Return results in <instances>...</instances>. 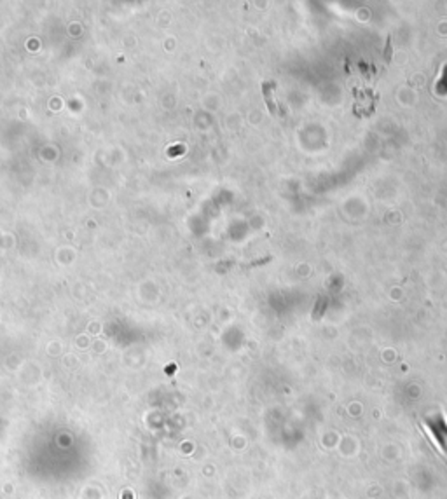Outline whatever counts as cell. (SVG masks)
Instances as JSON below:
<instances>
[{
  "mask_svg": "<svg viewBox=\"0 0 447 499\" xmlns=\"http://www.w3.org/2000/svg\"><path fill=\"white\" fill-rule=\"evenodd\" d=\"M273 91H274V82H265L264 84V98H265V103H267V108H269V112L273 113V115H276L278 113L276 103H274L273 96H271Z\"/></svg>",
  "mask_w": 447,
  "mask_h": 499,
  "instance_id": "1",
  "label": "cell"
},
{
  "mask_svg": "<svg viewBox=\"0 0 447 499\" xmlns=\"http://www.w3.org/2000/svg\"><path fill=\"white\" fill-rule=\"evenodd\" d=\"M437 93H439V95H447V67L444 68L442 79L437 84Z\"/></svg>",
  "mask_w": 447,
  "mask_h": 499,
  "instance_id": "2",
  "label": "cell"
},
{
  "mask_svg": "<svg viewBox=\"0 0 447 499\" xmlns=\"http://www.w3.org/2000/svg\"><path fill=\"white\" fill-rule=\"evenodd\" d=\"M391 37H388V40H386V47H384V53H383V58H384V63H390L391 61Z\"/></svg>",
  "mask_w": 447,
  "mask_h": 499,
  "instance_id": "3",
  "label": "cell"
}]
</instances>
